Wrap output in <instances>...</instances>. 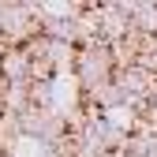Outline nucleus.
Masks as SVG:
<instances>
[{
    "instance_id": "nucleus-1",
    "label": "nucleus",
    "mask_w": 157,
    "mask_h": 157,
    "mask_svg": "<svg viewBox=\"0 0 157 157\" xmlns=\"http://www.w3.org/2000/svg\"><path fill=\"white\" fill-rule=\"evenodd\" d=\"M0 75H4L8 86H19V82H34V56L26 49H8L0 56Z\"/></svg>"
},
{
    "instance_id": "nucleus-2",
    "label": "nucleus",
    "mask_w": 157,
    "mask_h": 157,
    "mask_svg": "<svg viewBox=\"0 0 157 157\" xmlns=\"http://www.w3.org/2000/svg\"><path fill=\"white\" fill-rule=\"evenodd\" d=\"M30 101L41 112H56V82H30Z\"/></svg>"
}]
</instances>
